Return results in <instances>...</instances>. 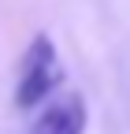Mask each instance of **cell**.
<instances>
[{
	"mask_svg": "<svg viewBox=\"0 0 130 134\" xmlns=\"http://www.w3.org/2000/svg\"><path fill=\"white\" fill-rule=\"evenodd\" d=\"M63 86V60L60 48L48 34H34L26 45V52L19 60V78H15V108H37L48 97H56V90Z\"/></svg>",
	"mask_w": 130,
	"mask_h": 134,
	"instance_id": "obj_1",
	"label": "cell"
},
{
	"mask_svg": "<svg viewBox=\"0 0 130 134\" xmlns=\"http://www.w3.org/2000/svg\"><path fill=\"white\" fill-rule=\"evenodd\" d=\"M86 123H89L86 97L82 93H56L37 112L30 134H86Z\"/></svg>",
	"mask_w": 130,
	"mask_h": 134,
	"instance_id": "obj_2",
	"label": "cell"
}]
</instances>
